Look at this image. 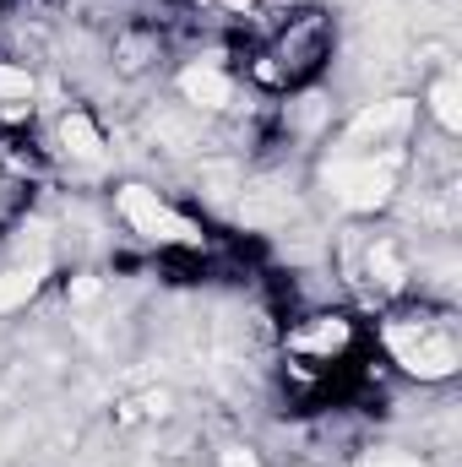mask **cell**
<instances>
[{"mask_svg":"<svg viewBox=\"0 0 462 467\" xmlns=\"http://www.w3.org/2000/svg\"><path fill=\"white\" fill-rule=\"evenodd\" d=\"M414 119V109L403 104V99H392V104H375V109H364V115L353 119V136H392V130H403Z\"/></svg>","mask_w":462,"mask_h":467,"instance_id":"7","label":"cell"},{"mask_svg":"<svg viewBox=\"0 0 462 467\" xmlns=\"http://www.w3.org/2000/svg\"><path fill=\"white\" fill-rule=\"evenodd\" d=\"M386 343H392V353L403 358V369H414V375H425V380H441V375L457 369V348H452V337H441V332H425V327H392Z\"/></svg>","mask_w":462,"mask_h":467,"instance_id":"2","label":"cell"},{"mask_svg":"<svg viewBox=\"0 0 462 467\" xmlns=\"http://www.w3.org/2000/svg\"><path fill=\"white\" fill-rule=\"evenodd\" d=\"M60 141H66V152H71V158H88V163H99V158H104V136L93 130V119H88V115H66V119H60Z\"/></svg>","mask_w":462,"mask_h":467,"instance_id":"6","label":"cell"},{"mask_svg":"<svg viewBox=\"0 0 462 467\" xmlns=\"http://www.w3.org/2000/svg\"><path fill=\"white\" fill-rule=\"evenodd\" d=\"M224 467H256V457H250V451H229V457H224Z\"/></svg>","mask_w":462,"mask_h":467,"instance_id":"14","label":"cell"},{"mask_svg":"<svg viewBox=\"0 0 462 467\" xmlns=\"http://www.w3.org/2000/svg\"><path fill=\"white\" fill-rule=\"evenodd\" d=\"M0 99H33V77L22 66H0Z\"/></svg>","mask_w":462,"mask_h":467,"instance_id":"11","label":"cell"},{"mask_svg":"<svg viewBox=\"0 0 462 467\" xmlns=\"http://www.w3.org/2000/svg\"><path fill=\"white\" fill-rule=\"evenodd\" d=\"M348 343V321H316L310 332H299V348L310 353H338Z\"/></svg>","mask_w":462,"mask_h":467,"instance_id":"9","label":"cell"},{"mask_svg":"<svg viewBox=\"0 0 462 467\" xmlns=\"http://www.w3.org/2000/svg\"><path fill=\"white\" fill-rule=\"evenodd\" d=\"M430 104H436V115H441V125L446 130H457V82H436V93H430Z\"/></svg>","mask_w":462,"mask_h":467,"instance_id":"10","label":"cell"},{"mask_svg":"<svg viewBox=\"0 0 462 467\" xmlns=\"http://www.w3.org/2000/svg\"><path fill=\"white\" fill-rule=\"evenodd\" d=\"M364 467H425L419 457H408V451H370Z\"/></svg>","mask_w":462,"mask_h":467,"instance_id":"12","label":"cell"},{"mask_svg":"<svg viewBox=\"0 0 462 467\" xmlns=\"http://www.w3.org/2000/svg\"><path fill=\"white\" fill-rule=\"evenodd\" d=\"M120 213H125V223L136 234H147V239H163V244H191L196 229L180 218V213H169L152 191H142V185H125L120 191Z\"/></svg>","mask_w":462,"mask_h":467,"instance_id":"3","label":"cell"},{"mask_svg":"<svg viewBox=\"0 0 462 467\" xmlns=\"http://www.w3.org/2000/svg\"><path fill=\"white\" fill-rule=\"evenodd\" d=\"M180 93H185V104H196V109H224V104H229V82H224V71H213V66H191V71L180 77Z\"/></svg>","mask_w":462,"mask_h":467,"instance_id":"4","label":"cell"},{"mask_svg":"<svg viewBox=\"0 0 462 467\" xmlns=\"http://www.w3.org/2000/svg\"><path fill=\"white\" fill-rule=\"evenodd\" d=\"M71 299H77V305L99 299V277H77V283H71Z\"/></svg>","mask_w":462,"mask_h":467,"instance_id":"13","label":"cell"},{"mask_svg":"<svg viewBox=\"0 0 462 467\" xmlns=\"http://www.w3.org/2000/svg\"><path fill=\"white\" fill-rule=\"evenodd\" d=\"M289 213H294V196L278 191V185H256V191H245V202H239V218H245V223H283Z\"/></svg>","mask_w":462,"mask_h":467,"instance_id":"5","label":"cell"},{"mask_svg":"<svg viewBox=\"0 0 462 467\" xmlns=\"http://www.w3.org/2000/svg\"><path fill=\"white\" fill-rule=\"evenodd\" d=\"M38 283H44V261L5 272V277H0V310H11V305H27V299L38 294Z\"/></svg>","mask_w":462,"mask_h":467,"instance_id":"8","label":"cell"},{"mask_svg":"<svg viewBox=\"0 0 462 467\" xmlns=\"http://www.w3.org/2000/svg\"><path fill=\"white\" fill-rule=\"evenodd\" d=\"M327 185H332V196L353 207V213H375L386 196H392V158H364V163H332L327 169Z\"/></svg>","mask_w":462,"mask_h":467,"instance_id":"1","label":"cell"}]
</instances>
